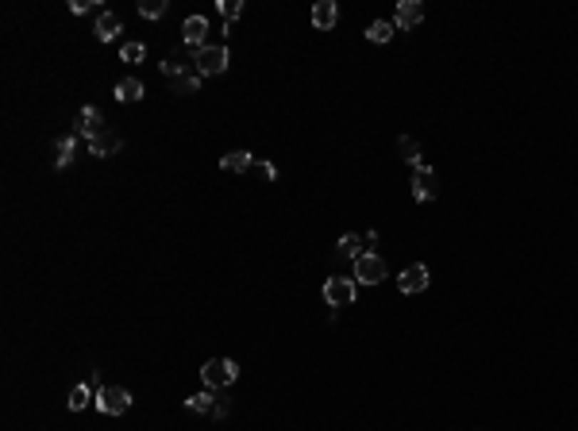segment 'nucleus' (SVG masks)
Returning <instances> with one entry per match:
<instances>
[{
	"label": "nucleus",
	"instance_id": "obj_7",
	"mask_svg": "<svg viewBox=\"0 0 578 431\" xmlns=\"http://www.w3.org/2000/svg\"><path fill=\"white\" fill-rule=\"evenodd\" d=\"M73 135H81L85 142L89 139H97V135H104V116H100V108H81L78 116H73Z\"/></svg>",
	"mask_w": 578,
	"mask_h": 431
},
{
	"label": "nucleus",
	"instance_id": "obj_27",
	"mask_svg": "<svg viewBox=\"0 0 578 431\" xmlns=\"http://www.w3.org/2000/svg\"><path fill=\"white\" fill-rule=\"evenodd\" d=\"M182 70H185V66L177 62V54H166V58H162V73H166L170 81H174V78H177V73H182Z\"/></svg>",
	"mask_w": 578,
	"mask_h": 431
},
{
	"label": "nucleus",
	"instance_id": "obj_18",
	"mask_svg": "<svg viewBox=\"0 0 578 431\" xmlns=\"http://www.w3.org/2000/svg\"><path fill=\"white\" fill-rule=\"evenodd\" d=\"M89 400H97V389H93L89 381H81V385L70 389V400H66V405H70V412H81Z\"/></svg>",
	"mask_w": 578,
	"mask_h": 431
},
{
	"label": "nucleus",
	"instance_id": "obj_16",
	"mask_svg": "<svg viewBox=\"0 0 578 431\" xmlns=\"http://www.w3.org/2000/svg\"><path fill=\"white\" fill-rule=\"evenodd\" d=\"M201 81H205V78H201L197 70H182L174 81H170V89H174L177 97H189V93H197V89H201Z\"/></svg>",
	"mask_w": 578,
	"mask_h": 431
},
{
	"label": "nucleus",
	"instance_id": "obj_9",
	"mask_svg": "<svg viewBox=\"0 0 578 431\" xmlns=\"http://www.w3.org/2000/svg\"><path fill=\"white\" fill-rule=\"evenodd\" d=\"M424 24V4H416V0H401L397 4V16H393V27L397 31H413V27Z\"/></svg>",
	"mask_w": 578,
	"mask_h": 431
},
{
	"label": "nucleus",
	"instance_id": "obj_12",
	"mask_svg": "<svg viewBox=\"0 0 578 431\" xmlns=\"http://www.w3.org/2000/svg\"><path fill=\"white\" fill-rule=\"evenodd\" d=\"M85 147H89L93 158H112V155H120V150H124V139H120V135H108V131H104V135L89 139Z\"/></svg>",
	"mask_w": 578,
	"mask_h": 431
},
{
	"label": "nucleus",
	"instance_id": "obj_17",
	"mask_svg": "<svg viewBox=\"0 0 578 431\" xmlns=\"http://www.w3.org/2000/svg\"><path fill=\"white\" fill-rule=\"evenodd\" d=\"M120 31H124V24H120L112 12H100V16H97V39H100V43H112Z\"/></svg>",
	"mask_w": 578,
	"mask_h": 431
},
{
	"label": "nucleus",
	"instance_id": "obj_6",
	"mask_svg": "<svg viewBox=\"0 0 578 431\" xmlns=\"http://www.w3.org/2000/svg\"><path fill=\"white\" fill-rule=\"evenodd\" d=\"M413 197L420 200V204L440 197V174H435L432 166H416L413 170Z\"/></svg>",
	"mask_w": 578,
	"mask_h": 431
},
{
	"label": "nucleus",
	"instance_id": "obj_19",
	"mask_svg": "<svg viewBox=\"0 0 578 431\" xmlns=\"http://www.w3.org/2000/svg\"><path fill=\"white\" fill-rule=\"evenodd\" d=\"M185 408L193 412V416H212V408H216L212 389H208V393H197V397H189V400H185Z\"/></svg>",
	"mask_w": 578,
	"mask_h": 431
},
{
	"label": "nucleus",
	"instance_id": "obj_22",
	"mask_svg": "<svg viewBox=\"0 0 578 431\" xmlns=\"http://www.w3.org/2000/svg\"><path fill=\"white\" fill-rule=\"evenodd\" d=\"M393 31H397V27L390 20H374L371 27H366V39H371V43H390Z\"/></svg>",
	"mask_w": 578,
	"mask_h": 431
},
{
	"label": "nucleus",
	"instance_id": "obj_11",
	"mask_svg": "<svg viewBox=\"0 0 578 431\" xmlns=\"http://www.w3.org/2000/svg\"><path fill=\"white\" fill-rule=\"evenodd\" d=\"M205 35H208V20H205V16H189L185 27H182V39H185L189 51H201V46H205Z\"/></svg>",
	"mask_w": 578,
	"mask_h": 431
},
{
	"label": "nucleus",
	"instance_id": "obj_2",
	"mask_svg": "<svg viewBox=\"0 0 578 431\" xmlns=\"http://www.w3.org/2000/svg\"><path fill=\"white\" fill-rule=\"evenodd\" d=\"M193 54V62H197V73L201 78H216V73H224L227 70V46L224 43H212V46H201V51H189Z\"/></svg>",
	"mask_w": 578,
	"mask_h": 431
},
{
	"label": "nucleus",
	"instance_id": "obj_21",
	"mask_svg": "<svg viewBox=\"0 0 578 431\" xmlns=\"http://www.w3.org/2000/svg\"><path fill=\"white\" fill-rule=\"evenodd\" d=\"M336 251H339V258H351V262H355V258L363 254V239H358L355 232H347V235L336 243Z\"/></svg>",
	"mask_w": 578,
	"mask_h": 431
},
{
	"label": "nucleus",
	"instance_id": "obj_15",
	"mask_svg": "<svg viewBox=\"0 0 578 431\" xmlns=\"http://www.w3.org/2000/svg\"><path fill=\"white\" fill-rule=\"evenodd\" d=\"M220 166L227 174H247V170H254V158H251V150H232V155L220 158Z\"/></svg>",
	"mask_w": 578,
	"mask_h": 431
},
{
	"label": "nucleus",
	"instance_id": "obj_10",
	"mask_svg": "<svg viewBox=\"0 0 578 431\" xmlns=\"http://www.w3.org/2000/svg\"><path fill=\"white\" fill-rule=\"evenodd\" d=\"M78 150H81V135H62V139H54V170H66L73 158H78Z\"/></svg>",
	"mask_w": 578,
	"mask_h": 431
},
{
	"label": "nucleus",
	"instance_id": "obj_1",
	"mask_svg": "<svg viewBox=\"0 0 578 431\" xmlns=\"http://www.w3.org/2000/svg\"><path fill=\"white\" fill-rule=\"evenodd\" d=\"M201 378H205L208 389H227V385L239 381V366H235L232 358H208L201 366Z\"/></svg>",
	"mask_w": 578,
	"mask_h": 431
},
{
	"label": "nucleus",
	"instance_id": "obj_28",
	"mask_svg": "<svg viewBox=\"0 0 578 431\" xmlns=\"http://www.w3.org/2000/svg\"><path fill=\"white\" fill-rule=\"evenodd\" d=\"M254 174L267 177V181H274V177H278V166H274V162H254Z\"/></svg>",
	"mask_w": 578,
	"mask_h": 431
},
{
	"label": "nucleus",
	"instance_id": "obj_24",
	"mask_svg": "<svg viewBox=\"0 0 578 431\" xmlns=\"http://www.w3.org/2000/svg\"><path fill=\"white\" fill-rule=\"evenodd\" d=\"M139 16H143V20H162L166 0H139Z\"/></svg>",
	"mask_w": 578,
	"mask_h": 431
},
{
	"label": "nucleus",
	"instance_id": "obj_13",
	"mask_svg": "<svg viewBox=\"0 0 578 431\" xmlns=\"http://www.w3.org/2000/svg\"><path fill=\"white\" fill-rule=\"evenodd\" d=\"M336 24H339V8H336V0H320V4L312 8V27H320V31H331Z\"/></svg>",
	"mask_w": 578,
	"mask_h": 431
},
{
	"label": "nucleus",
	"instance_id": "obj_14",
	"mask_svg": "<svg viewBox=\"0 0 578 431\" xmlns=\"http://www.w3.org/2000/svg\"><path fill=\"white\" fill-rule=\"evenodd\" d=\"M143 81L139 78H124V81H116V93H112V97H116L120 104H135V100H143Z\"/></svg>",
	"mask_w": 578,
	"mask_h": 431
},
{
	"label": "nucleus",
	"instance_id": "obj_29",
	"mask_svg": "<svg viewBox=\"0 0 578 431\" xmlns=\"http://www.w3.org/2000/svg\"><path fill=\"white\" fill-rule=\"evenodd\" d=\"M227 412H232V400L227 397H216V408H212V420H224Z\"/></svg>",
	"mask_w": 578,
	"mask_h": 431
},
{
	"label": "nucleus",
	"instance_id": "obj_26",
	"mask_svg": "<svg viewBox=\"0 0 578 431\" xmlns=\"http://www.w3.org/2000/svg\"><path fill=\"white\" fill-rule=\"evenodd\" d=\"M70 12H73V16H85V12H97V16H100L104 8L97 4V0H73V4H70Z\"/></svg>",
	"mask_w": 578,
	"mask_h": 431
},
{
	"label": "nucleus",
	"instance_id": "obj_23",
	"mask_svg": "<svg viewBox=\"0 0 578 431\" xmlns=\"http://www.w3.org/2000/svg\"><path fill=\"white\" fill-rule=\"evenodd\" d=\"M220 16H224V35H232V24L243 16V0H220Z\"/></svg>",
	"mask_w": 578,
	"mask_h": 431
},
{
	"label": "nucleus",
	"instance_id": "obj_25",
	"mask_svg": "<svg viewBox=\"0 0 578 431\" xmlns=\"http://www.w3.org/2000/svg\"><path fill=\"white\" fill-rule=\"evenodd\" d=\"M120 58L135 66V62H143V58H147V46H143V43H124V46H120Z\"/></svg>",
	"mask_w": 578,
	"mask_h": 431
},
{
	"label": "nucleus",
	"instance_id": "obj_20",
	"mask_svg": "<svg viewBox=\"0 0 578 431\" xmlns=\"http://www.w3.org/2000/svg\"><path fill=\"white\" fill-rule=\"evenodd\" d=\"M397 150H401V158H405V162H413V170H416V166H424V158H420V142H416L413 135H401V139H397Z\"/></svg>",
	"mask_w": 578,
	"mask_h": 431
},
{
	"label": "nucleus",
	"instance_id": "obj_4",
	"mask_svg": "<svg viewBox=\"0 0 578 431\" xmlns=\"http://www.w3.org/2000/svg\"><path fill=\"white\" fill-rule=\"evenodd\" d=\"M355 293H358L355 277H328V281H324V301L331 304V308H347V304H355Z\"/></svg>",
	"mask_w": 578,
	"mask_h": 431
},
{
	"label": "nucleus",
	"instance_id": "obj_8",
	"mask_svg": "<svg viewBox=\"0 0 578 431\" xmlns=\"http://www.w3.org/2000/svg\"><path fill=\"white\" fill-rule=\"evenodd\" d=\"M428 281H432L428 266H424V262H413V266H405V270H401V277H397V289L413 296V293H424V289H428Z\"/></svg>",
	"mask_w": 578,
	"mask_h": 431
},
{
	"label": "nucleus",
	"instance_id": "obj_30",
	"mask_svg": "<svg viewBox=\"0 0 578 431\" xmlns=\"http://www.w3.org/2000/svg\"><path fill=\"white\" fill-rule=\"evenodd\" d=\"M89 385H93V389H104V385H100V370H89Z\"/></svg>",
	"mask_w": 578,
	"mask_h": 431
},
{
	"label": "nucleus",
	"instance_id": "obj_3",
	"mask_svg": "<svg viewBox=\"0 0 578 431\" xmlns=\"http://www.w3.org/2000/svg\"><path fill=\"white\" fill-rule=\"evenodd\" d=\"M104 416H124V412L131 408V393L124 389V385H104V389H97V400H93Z\"/></svg>",
	"mask_w": 578,
	"mask_h": 431
},
{
	"label": "nucleus",
	"instance_id": "obj_5",
	"mask_svg": "<svg viewBox=\"0 0 578 431\" xmlns=\"http://www.w3.org/2000/svg\"><path fill=\"white\" fill-rule=\"evenodd\" d=\"M355 281L358 285H378V281H386V262L378 258L374 251H363L355 258Z\"/></svg>",
	"mask_w": 578,
	"mask_h": 431
}]
</instances>
